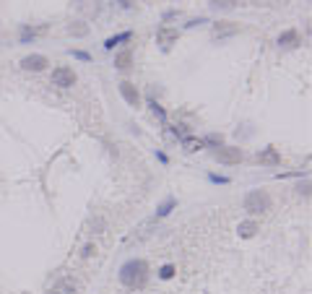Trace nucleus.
Wrapping results in <instances>:
<instances>
[{
	"label": "nucleus",
	"instance_id": "obj_1",
	"mask_svg": "<svg viewBox=\"0 0 312 294\" xmlns=\"http://www.w3.org/2000/svg\"><path fill=\"white\" fill-rule=\"evenodd\" d=\"M148 263L143 258H130L120 266V284L125 289H143L148 284Z\"/></svg>",
	"mask_w": 312,
	"mask_h": 294
},
{
	"label": "nucleus",
	"instance_id": "obj_2",
	"mask_svg": "<svg viewBox=\"0 0 312 294\" xmlns=\"http://www.w3.org/2000/svg\"><path fill=\"white\" fill-rule=\"evenodd\" d=\"M270 195L265 193V190H260V188H255V190H247L245 193V198H242V208L247 214H265V211H270Z\"/></svg>",
	"mask_w": 312,
	"mask_h": 294
},
{
	"label": "nucleus",
	"instance_id": "obj_3",
	"mask_svg": "<svg viewBox=\"0 0 312 294\" xmlns=\"http://www.w3.org/2000/svg\"><path fill=\"white\" fill-rule=\"evenodd\" d=\"M213 159L224 167H234L245 159V151L240 146H219V149H213Z\"/></svg>",
	"mask_w": 312,
	"mask_h": 294
},
{
	"label": "nucleus",
	"instance_id": "obj_4",
	"mask_svg": "<svg viewBox=\"0 0 312 294\" xmlns=\"http://www.w3.org/2000/svg\"><path fill=\"white\" fill-rule=\"evenodd\" d=\"M50 81H52V86H57V89H73L78 78H75V70H73V68H68V65H57V68L52 70Z\"/></svg>",
	"mask_w": 312,
	"mask_h": 294
},
{
	"label": "nucleus",
	"instance_id": "obj_5",
	"mask_svg": "<svg viewBox=\"0 0 312 294\" xmlns=\"http://www.w3.org/2000/svg\"><path fill=\"white\" fill-rule=\"evenodd\" d=\"M117 89H120V97L130 104V107H141V91L135 89V83H130V81H120L117 83Z\"/></svg>",
	"mask_w": 312,
	"mask_h": 294
},
{
	"label": "nucleus",
	"instance_id": "obj_6",
	"mask_svg": "<svg viewBox=\"0 0 312 294\" xmlns=\"http://www.w3.org/2000/svg\"><path fill=\"white\" fill-rule=\"evenodd\" d=\"M47 65H50V60H47L45 55H39V52H31V55H26V58L21 60V68L29 70V73H42Z\"/></svg>",
	"mask_w": 312,
	"mask_h": 294
},
{
	"label": "nucleus",
	"instance_id": "obj_7",
	"mask_svg": "<svg viewBox=\"0 0 312 294\" xmlns=\"http://www.w3.org/2000/svg\"><path fill=\"white\" fill-rule=\"evenodd\" d=\"M177 36H180L177 29H167V26H162L159 31H156V45H159L164 52H169V47L177 42Z\"/></svg>",
	"mask_w": 312,
	"mask_h": 294
},
{
	"label": "nucleus",
	"instance_id": "obj_8",
	"mask_svg": "<svg viewBox=\"0 0 312 294\" xmlns=\"http://www.w3.org/2000/svg\"><path fill=\"white\" fill-rule=\"evenodd\" d=\"M255 159H258L263 167H279V164H281V154H279V149H273V146L260 149V151L255 154Z\"/></svg>",
	"mask_w": 312,
	"mask_h": 294
},
{
	"label": "nucleus",
	"instance_id": "obj_9",
	"mask_svg": "<svg viewBox=\"0 0 312 294\" xmlns=\"http://www.w3.org/2000/svg\"><path fill=\"white\" fill-rule=\"evenodd\" d=\"M234 34H240V26L234 24V21H216L213 24V39H229V36H234Z\"/></svg>",
	"mask_w": 312,
	"mask_h": 294
},
{
	"label": "nucleus",
	"instance_id": "obj_10",
	"mask_svg": "<svg viewBox=\"0 0 312 294\" xmlns=\"http://www.w3.org/2000/svg\"><path fill=\"white\" fill-rule=\"evenodd\" d=\"M276 45H279L281 50H294V47H299V31H297V29L281 31V34L276 36Z\"/></svg>",
	"mask_w": 312,
	"mask_h": 294
},
{
	"label": "nucleus",
	"instance_id": "obj_11",
	"mask_svg": "<svg viewBox=\"0 0 312 294\" xmlns=\"http://www.w3.org/2000/svg\"><path fill=\"white\" fill-rule=\"evenodd\" d=\"M73 291H75V281H73L70 276H63V279H57V281L50 286L47 294H73Z\"/></svg>",
	"mask_w": 312,
	"mask_h": 294
},
{
	"label": "nucleus",
	"instance_id": "obj_12",
	"mask_svg": "<svg viewBox=\"0 0 312 294\" xmlns=\"http://www.w3.org/2000/svg\"><path fill=\"white\" fill-rule=\"evenodd\" d=\"M174 208H177V198L174 195H169V198H164L159 206H156V214H153V222L156 219H164V216H169L172 211H174Z\"/></svg>",
	"mask_w": 312,
	"mask_h": 294
},
{
	"label": "nucleus",
	"instance_id": "obj_13",
	"mask_svg": "<svg viewBox=\"0 0 312 294\" xmlns=\"http://www.w3.org/2000/svg\"><path fill=\"white\" fill-rule=\"evenodd\" d=\"M133 39V31L128 29V31H120V34H112V36H107L104 39V50H114L117 45H123V42H130Z\"/></svg>",
	"mask_w": 312,
	"mask_h": 294
},
{
	"label": "nucleus",
	"instance_id": "obj_14",
	"mask_svg": "<svg viewBox=\"0 0 312 294\" xmlns=\"http://www.w3.org/2000/svg\"><path fill=\"white\" fill-rule=\"evenodd\" d=\"M237 232H240V237H242V240H250V237H255V234L260 232V227H258V222H255V219H245V222H240Z\"/></svg>",
	"mask_w": 312,
	"mask_h": 294
},
{
	"label": "nucleus",
	"instance_id": "obj_15",
	"mask_svg": "<svg viewBox=\"0 0 312 294\" xmlns=\"http://www.w3.org/2000/svg\"><path fill=\"white\" fill-rule=\"evenodd\" d=\"M133 65V52L130 50H120L114 55V70H130Z\"/></svg>",
	"mask_w": 312,
	"mask_h": 294
},
{
	"label": "nucleus",
	"instance_id": "obj_16",
	"mask_svg": "<svg viewBox=\"0 0 312 294\" xmlns=\"http://www.w3.org/2000/svg\"><path fill=\"white\" fill-rule=\"evenodd\" d=\"M201 141H203V146H208L211 151L219 149V146H224V136H221V133H206Z\"/></svg>",
	"mask_w": 312,
	"mask_h": 294
},
{
	"label": "nucleus",
	"instance_id": "obj_17",
	"mask_svg": "<svg viewBox=\"0 0 312 294\" xmlns=\"http://www.w3.org/2000/svg\"><path fill=\"white\" fill-rule=\"evenodd\" d=\"M42 31V29H31L29 24H24L21 26V34H18V39H21V45H29V42H34V36Z\"/></svg>",
	"mask_w": 312,
	"mask_h": 294
},
{
	"label": "nucleus",
	"instance_id": "obj_18",
	"mask_svg": "<svg viewBox=\"0 0 312 294\" xmlns=\"http://www.w3.org/2000/svg\"><path fill=\"white\" fill-rule=\"evenodd\" d=\"M148 107H151V112H153V117L159 120L162 125H167V112H164V107L156 102V99H148Z\"/></svg>",
	"mask_w": 312,
	"mask_h": 294
},
{
	"label": "nucleus",
	"instance_id": "obj_19",
	"mask_svg": "<svg viewBox=\"0 0 312 294\" xmlns=\"http://www.w3.org/2000/svg\"><path fill=\"white\" fill-rule=\"evenodd\" d=\"M180 143L185 146V151H201V149H203V141L195 138V136H185Z\"/></svg>",
	"mask_w": 312,
	"mask_h": 294
},
{
	"label": "nucleus",
	"instance_id": "obj_20",
	"mask_svg": "<svg viewBox=\"0 0 312 294\" xmlns=\"http://www.w3.org/2000/svg\"><path fill=\"white\" fill-rule=\"evenodd\" d=\"M68 34H73V36H86L89 34V26L84 21H73V24H68Z\"/></svg>",
	"mask_w": 312,
	"mask_h": 294
},
{
	"label": "nucleus",
	"instance_id": "obj_21",
	"mask_svg": "<svg viewBox=\"0 0 312 294\" xmlns=\"http://www.w3.org/2000/svg\"><path fill=\"white\" fill-rule=\"evenodd\" d=\"M174 273H177L174 263H164V266L159 268V279H162V281H169V279H174Z\"/></svg>",
	"mask_w": 312,
	"mask_h": 294
},
{
	"label": "nucleus",
	"instance_id": "obj_22",
	"mask_svg": "<svg viewBox=\"0 0 312 294\" xmlns=\"http://www.w3.org/2000/svg\"><path fill=\"white\" fill-rule=\"evenodd\" d=\"M234 6H237V0H211V8L216 11H231Z\"/></svg>",
	"mask_w": 312,
	"mask_h": 294
},
{
	"label": "nucleus",
	"instance_id": "obj_23",
	"mask_svg": "<svg viewBox=\"0 0 312 294\" xmlns=\"http://www.w3.org/2000/svg\"><path fill=\"white\" fill-rule=\"evenodd\" d=\"M91 232H94V234L107 232V219H104V216H94V219H91Z\"/></svg>",
	"mask_w": 312,
	"mask_h": 294
},
{
	"label": "nucleus",
	"instance_id": "obj_24",
	"mask_svg": "<svg viewBox=\"0 0 312 294\" xmlns=\"http://www.w3.org/2000/svg\"><path fill=\"white\" fill-rule=\"evenodd\" d=\"M169 131H172V136H174L177 141H182L185 136H190V131H187V125H182V122H177V125H172V128H169Z\"/></svg>",
	"mask_w": 312,
	"mask_h": 294
},
{
	"label": "nucleus",
	"instance_id": "obj_25",
	"mask_svg": "<svg viewBox=\"0 0 312 294\" xmlns=\"http://www.w3.org/2000/svg\"><path fill=\"white\" fill-rule=\"evenodd\" d=\"M208 182H213V185H229L231 180H229L226 175H216V172H211V175H208Z\"/></svg>",
	"mask_w": 312,
	"mask_h": 294
},
{
	"label": "nucleus",
	"instance_id": "obj_26",
	"mask_svg": "<svg viewBox=\"0 0 312 294\" xmlns=\"http://www.w3.org/2000/svg\"><path fill=\"white\" fill-rule=\"evenodd\" d=\"M70 55H73L75 60H84V63H91V55H89L86 50H70Z\"/></svg>",
	"mask_w": 312,
	"mask_h": 294
},
{
	"label": "nucleus",
	"instance_id": "obj_27",
	"mask_svg": "<svg viewBox=\"0 0 312 294\" xmlns=\"http://www.w3.org/2000/svg\"><path fill=\"white\" fill-rule=\"evenodd\" d=\"M203 24H208V19H206V16H198V19H190V21L185 24V29H195V26H203Z\"/></svg>",
	"mask_w": 312,
	"mask_h": 294
},
{
	"label": "nucleus",
	"instance_id": "obj_28",
	"mask_svg": "<svg viewBox=\"0 0 312 294\" xmlns=\"http://www.w3.org/2000/svg\"><path fill=\"white\" fill-rule=\"evenodd\" d=\"M94 253H96V247H94L91 242H86V245H84V250H81V258H91Z\"/></svg>",
	"mask_w": 312,
	"mask_h": 294
},
{
	"label": "nucleus",
	"instance_id": "obj_29",
	"mask_svg": "<svg viewBox=\"0 0 312 294\" xmlns=\"http://www.w3.org/2000/svg\"><path fill=\"white\" fill-rule=\"evenodd\" d=\"M299 195H304V198H309V180H304V182H299Z\"/></svg>",
	"mask_w": 312,
	"mask_h": 294
},
{
	"label": "nucleus",
	"instance_id": "obj_30",
	"mask_svg": "<svg viewBox=\"0 0 312 294\" xmlns=\"http://www.w3.org/2000/svg\"><path fill=\"white\" fill-rule=\"evenodd\" d=\"M153 156H156V159H159L162 164H169V156H167L164 151H159V149H156V151H153Z\"/></svg>",
	"mask_w": 312,
	"mask_h": 294
},
{
	"label": "nucleus",
	"instance_id": "obj_31",
	"mask_svg": "<svg viewBox=\"0 0 312 294\" xmlns=\"http://www.w3.org/2000/svg\"><path fill=\"white\" fill-rule=\"evenodd\" d=\"M117 6H120L123 11H130L133 8V0H117Z\"/></svg>",
	"mask_w": 312,
	"mask_h": 294
},
{
	"label": "nucleus",
	"instance_id": "obj_32",
	"mask_svg": "<svg viewBox=\"0 0 312 294\" xmlns=\"http://www.w3.org/2000/svg\"><path fill=\"white\" fill-rule=\"evenodd\" d=\"M172 19H177V11H167V13L162 16V21H172Z\"/></svg>",
	"mask_w": 312,
	"mask_h": 294
}]
</instances>
